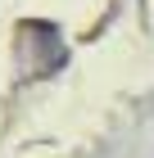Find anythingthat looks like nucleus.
Masks as SVG:
<instances>
[]
</instances>
